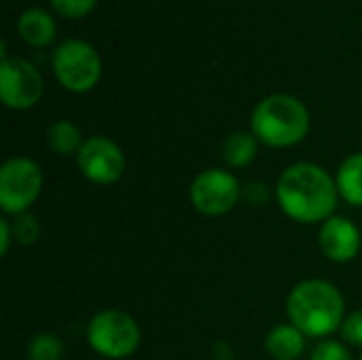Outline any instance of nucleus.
<instances>
[{
	"mask_svg": "<svg viewBox=\"0 0 362 360\" xmlns=\"http://www.w3.org/2000/svg\"><path fill=\"white\" fill-rule=\"evenodd\" d=\"M280 210L297 223H325L339 199L335 178L316 163H295L282 172L276 185Z\"/></svg>",
	"mask_w": 362,
	"mask_h": 360,
	"instance_id": "nucleus-1",
	"label": "nucleus"
},
{
	"mask_svg": "<svg viewBox=\"0 0 362 360\" xmlns=\"http://www.w3.org/2000/svg\"><path fill=\"white\" fill-rule=\"evenodd\" d=\"M346 303L339 289L327 280L299 282L288 299L286 314L305 337H329L344 325Z\"/></svg>",
	"mask_w": 362,
	"mask_h": 360,
	"instance_id": "nucleus-2",
	"label": "nucleus"
},
{
	"mask_svg": "<svg viewBox=\"0 0 362 360\" xmlns=\"http://www.w3.org/2000/svg\"><path fill=\"white\" fill-rule=\"evenodd\" d=\"M250 132L259 142L274 149L299 144L310 132V110L293 95H267L250 115Z\"/></svg>",
	"mask_w": 362,
	"mask_h": 360,
	"instance_id": "nucleus-3",
	"label": "nucleus"
},
{
	"mask_svg": "<svg viewBox=\"0 0 362 360\" xmlns=\"http://www.w3.org/2000/svg\"><path fill=\"white\" fill-rule=\"evenodd\" d=\"M87 342L104 359H127L140 346V327L121 310H104L89 320Z\"/></svg>",
	"mask_w": 362,
	"mask_h": 360,
	"instance_id": "nucleus-4",
	"label": "nucleus"
},
{
	"mask_svg": "<svg viewBox=\"0 0 362 360\" xmlns=\"http://www.w3.org/2000/svg\"><path fill=\"white\" fill-rule=\"evenodd\" d=\"M53 72L62 87L74 93H85L98 85L102 76V59L89 42L68 38L57 45L53 53Z\"/></svg>",
	"mask_w": 362,
	"mask_h": 360,
	"instance_id": "nucleus-5",
	"label": "nucleus"
},
{
	"mask_svg": "<svg viewBox=\"0 0 362 360\" xmlns=\"http://www.w3.org/2000/svg\"><path fill=\"white\" fill-rule=\"evenodd\" d=\"M42 172L30 157H13L0 168V208L4 214H23L38 199Z\"/></svg>",
	"mask_w": 362,
	"mask_h": 360,
	"instance_id": "nucleus-6",
	"label": "nucleus"
},
{
	"mask_svg": "<svg viewBox=\"0 0 362 360\" xmlns=\"http://www.w3.org/2000/svg\"><path fill=\"white\" fill-rule=\"evenodd\" d=\"M242 197V187L238 178L221 168L204 170L195 176L191 185V204L197 212L206 216H221L233 210Z\"/></svg>",
	"mask_w": 362,
	"mask_h": 360,
	"instance_id": "nucleus-7",
	"label": "nucleus"
},
{
	"mask_svg": "<svg viewBox=\"0 0 362 360\" xmlns=\"http://www.w3.org/2000/svg\"><path fill=\"white\" fill-rule=\"evenodd\" d=\"M42 95L40 72L21 57H6L0 64V100L13 110H28Z\"/></svg>",
	"mask_w": 362,
	"mask_h": 360,
	"instance_id": "nucleus-8",
	"label": "nucleus"
},
{
	"mask_svg": "<svg viewBox=\"0 0 362 360\" xmlns=\"http://www.w3.org/2000/svg\"><path fill=\"white\" fill-rule=\"evenodd\" d=\"M81 174L95 185H112L125 172V155L121 146L106 136H91L76 155Z\"/></svg>",
	"mask_w": 362,
	"mask_h": 360,
	"instance_id": "nucleus-9",
	"label": "nucleus"
},
{
	"mask_svg": "<svg viewBox=\"0 0 362 360\" xmlns=\"http://www.w3.org/2000/svg\"><path fill=\"white\" fill-rule=\"evenodd\" d=\"M322 255L333 263H350L358 257L362 244L361 229L348 216H331L322 223L318 233Z\"/></svg>",
	"mask_w": 362,
	"mask_h": 360,
	"instance_id": "nucleus-10",
	"label": "nucleus"
},
{
	"mask_svg": "<svg viewBox=\"0 0 362 360\" xmlns=\"http://www.w3.org/2000/svg\"><path fill=\"white\" fill-rule=\"evenodd\" d=\"M19 36L32 47H47L55 40V21L45 8H25L17 19Z\"/></svg>",
	"mask_w": 362,
	"mask_h": 360,
	"instance_id": "nucleus-11",
	"label": "nucleus"
},
{
	"mask_svg": "<svg viewBox=\"0 0 362 360\" xmlns=\"http://www.w3.org/2000/svg\"><path fill=\"white\" fill-rule=\"evenodd\" d=\"M265 350L274 360H297L305 350V335L295 325H278L267 333Z\"/></svg>",
	"mask_w": 362,
	"mask_h": 360,
	"instance_id": "nucleus-12",
	"label": "nucleus"
},
{
	"mask_svg": "<svg viewBox=\"0 0 362 360\" xmlns=\"http://www.w3.org/2000/svg\"><path fill=\"white\" fill-rule=\"evenodd\" d=\"M259 151V140L252 132H233L225 138L221 146L223 161L229 168H246L255 161Z\"/></svg>",
	"mask_w": 362,
	"mask_h": 360,
	"instance_id": "nucleus-13",
	"label": "nucleus"
},
{
	"mask_svg": "<svg viewBox=\"0 0 362 360\" xmlns=\"http://www.w3.org/2000/svg\"><path fill=\"white\" fill-rule=\"evenodd\" d=\"M335 182H337V191L341 199H346L350 206L362 208V153L350 155L339 166Z\"/></svg>",
	"mask_w": 362,
	"mask_h": 360,
	"instance_id": "nucleus-14",
	"label": "nucleus"
},
{
	"mask_svg": "<svg viewBox=\"0 0 362 360\" xmlns=\"http://www.w3.org/2000/svg\"><path fill=\"white\" fill-rule=\"evenodd\" d=\"M47 144L57 155H78L81 146L85 144L81 129L72 121H55L47 129Z\"/></svg>",
	"mask_w": 362,
	"mask_h": 360,
	"instance_id": "nucleus-15",
	"label": "nucleus"
},
{
	"mask_svg": "<svg viewBox=\"0 0 362 360\" xmlns=\"http://www.w3.org/2000/svg\"><path fill=\"white\" fill-rule=\"evenodd\" d=\"M64 342L53 333H38L28 344V360H62Z\"/></svg>",
	"mask_w": 362,
	"mask_h": 360,
	"instance_id": "nucleus-16",
	"label": "nucleus"
},
{
	"mask_svg": "<svg viewBox=\"0 0 362 360\" xmlns=\"http://www.w3.org/2000/svg\"><path fill=\"white\" fill-rule=\"evenodd\" d=\"M13 227V238L15 242H19L21 246H32L38 242L40 238V223L34 214L30 212H23V214H17L15 221L11 223Z\"/></svg>",
	"mask_w": 362,
	"mask_h": 360,
	"instance_id": "nucleus-17",
	"label": "nucleus"
},
{
	"mask_svg": "<svg viewBox=\"0 0 362 360\" xmlns=\"http://www.w3.org/2000/svg\"><path fill=\"white\" fill-rule=\"evenodd\" d=\"M98 0H51L53 11H57L62 17L68 19H78L89 15L95 8Z\"/></svg>",
	"mask_w": 362,
	"mask_h": 360,
	"instance_id": "nucleus-18",
	"label": "nucleus"
},
{
	"mask_svg": "<svg viewBox=\"0 0 362 360\" xmlns=\"http://www.w3.org/2000/svg\"><path fill=\"white\" fill-rule=\"evenodd\" d=\"M312 360H352V354L348 352L344 344L335 339H325L314 348Z\"/></svg>",
	"mask_w": 362,
	"mask_h": 360,
	"instance_id": "nucleus-19",
	"label": "nucleus"
},
{
	"mask_svg": "<svg viewBox=\"0 0 362 360\" xmlns=\"http://www.w3.org/2000/svg\"><path fill=\"white\" fill-rule=\"evenodd\" d=\"M339 333H341V339H344L346 344L356 346V348H362V310L350 314V316L344 320Z\"/></svg>",
	"mask_w": 362,
	"mask_h": 360,
	"instance_id": "nucleus-20",
	"label": "nucleus"
},
{
	"mask_svg": "<svg viewBox=\"0 0 362 360\" xmlns=\"http://www.w3.org/2000/svg\"><path fill=\"white\" fill-rule=\"evenodd\" d=\"M244 195H246V199H248L250 204L261 206V204L267 202L269 191H267V185H263V182H250V185L244 189Z\"/></svg>",
	"mask_w": 362,
	"mask_h": 360,
	"instance_id": "nucleus-21",
	"label": "nucleus"
},
{
	"mask_svg": "<svg viewBox=\"0 0 362 360\" xmlns=\"http://www.w3.org/2000/svg\"><path fill=\"white\" fill-rule=\"evenodd\" d=\"M11 240H13V227H11V221L0 219V255H6V252H8Z\"/></svg>",
	"mask_w": 362,
	"mask_h": 360,
	"instance_id": "nucleus-22",
	"label": "nucleus"
},
{
	"mask_svg": "<svg viewBox=\"0 0 362 360\" xmlns=\"http://www.w3.org/2000/svg\"><path fill=\"white\" fill-rule=\"evenodd\" d=\"M361 360H362V356H361Z\"/></svg>",
	"mask_w": 362,
	"mask_h": 360,
	"instance_id": "nucleus-23",
	"label": "nucleus"
}]
</instances>
